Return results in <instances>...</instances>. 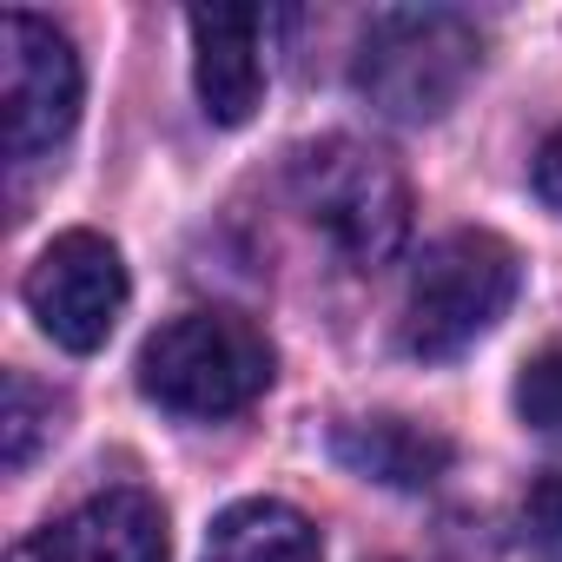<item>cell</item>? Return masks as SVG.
<instances>
[{
    "label": "cell",
    "mask_w": 562,
    "mask_h": 562,
    "mask_svg": "<svg viewBox=\"0 0 562 562\" xmlns=\"http://www.w3.org/2000/svg\"><path fill=\"white\" fill-rule=\"evenodd\" d=\"M271 384V345L238 312H186L139 351V391L172 417H232Z\"/></svg>",
    "instance_id": "1"
},
{
    "label": "cell",
    "mask_w": 562,
    "mask_h": 562,
    "mask_svg": "<svg viewBox=\"0 0 562 562\" xmlns=\"http://www.w3.org/2000/svg\"><path fill=\"white\" fill-rule=\"evenodd\" d=\"M476 34L470 21L443 14V8H404V14H378L358 41V93L384 113V120H404V126H424V120H443L470 74H476Z\"/></svg>",
    "instance_id": "2"
},
{
    "label": "cell",
    "mask_w": 562,
    "mask_h": 562,
    "mask_svg": "<svg viewBox=\"0 0 562 562\" xmlns=\"http://www.w3.org/2000/svg\"><path fill=\"white\" fill-rule=\"evenodd\" d=\"M522 265L496 232H450L424 251L404 292V351L417 358H457L476 338L503 325L516 305Z\"/></svg>",
    "instance_id": "3"
},
{
    "label": "cell",
    "mask_w": 562,
    "mask_h": 562,
    "mask_svg": "<svg viewBox=\"0 0 562 562\" xmlns=\"http://www.w3.org/2000/svg\"><path fill=\"white\" fill-rule=\"evenodd\" d=\"M292 186H299V205L305 218L358 265V271H378L397 258V245L411 238V186L404 172L364 146V139H318L299 153L292 166Z\"/></svg>",
    "instance_id": "4"
},
{
    "label": "cell",
    "mask_w": 562,
    "mask_h": 562,
    "mask_svg": "<svg viewBox=\"0 0 562 562\" xmlns=\"http://www.w3.org/2000/svg\"><path fill=\"white\" fill-rule=\"evenodd\" d=\"M0 120L14 159H47L80 120V54L41 14L0 21Z\"/></svg>",
    "instance_id": "5"
},
{
    "label": "cell",
    "mask_w": 562,
    "mask_h": 562,
    "mask_svg": "<svg viewBox=\"0 0 562 562\" xmlns=\"http://www.w3.org/2000/svg\"><path fill=\"white\" fill-rule=\"evenodd\" d=\"M21 292H27L34 325L60 351L87 358V351H100L113 338V325L126 312V265H120V251L100 232H60L34 258V271H27Z\"/></svg>",
    "instance_id": "6"
},
{
    "label": "cell",
    "mask_w": 562,
    "mask_h": 562,
    "mask_svg": "<svg viewBox=\"0 0 562 562\" xmlns=\"http://www.w3.org/2000/svg\"><path fill=\"white\" fill-rule=\"evenodd\" d=\"M14 562H166V516L139 490H106L27 536Z\"/></svg>",
    "instance_id": "7"
},
{
    "label": "cell",
    "mask_w": 562,
    "mask_h": 562,
    "mask_svg": "<svg viewBox=\"0 0 562 562\" xmlns=\"http://www.w3.org/2000/svg\"><path fill=\"white\" fill-rule=\"evenodd\" d=\"M186 27H192V87H199L205 120L245 126L265 87V67H258L265 14L258 8H192Z\"/></svg>",
    "instance_id": "8"
},
{
    "label": "cell",
    "mask_w": 562,
    "mask_h": 562,
    "mask_svg": "<svg viewBox=\"0 0 562 562\" xmlns=\"http://www.w3.org/2000/svg\"><path fill=\"white\" fill-rule=\"evenodd\" d=\"M338 463H351L358 476L371 483H391V490H424L450 470V437L411 424V417H358V424H338L331 437Z\"/></svg>",
    "instance_id": "9"
},
{
    "label": "cell",
    "mask_w": 562,
    "mask_h": 562,
    "mask_svg": "<svg viewBox=\"0 0 562 562\" xmlns=\"http://www.w3.org/2000/svg\"><path fill=\"white\" fill-rule=\"evenodd\" d=\"M325 542L305 509L278 496H245L205 529V562H318Z\"/></svg>",
    "instance_id": "10"
},
{
    "label": "cell",
    "mask_w": 562,
    "mask_h": 562,
    "mask_svg": "<svg viewBox=\"0 0 562 562\" xmlns=\"http://www.w3.org/2000/svg\"><path fill=\"white\" fill-rule=\"evenodd\" d=\"M54 391H41L27 371H8V411H0V457H8V470H21L41 437H54Z\"/></svg>",
    "instance_id": "11"
},
{
    "label": "cell",
    "mask_w": 562,
    "mask_h": 562,
    "mask_svg": "<svg viewBox=\"0 0 562 562\" xmlns=\"http://www.w3.org/2000/svg\"><path fill=\"white\" fill-rule=\"evenodd\" d=\"M516 411H522L529 424H542V430H562V351H549V358H536V364L522 371Z\"/></svg>",
    "instance_id": "12"
},
{
    "label": "cell",
    "mask_w": 562,
    "mask_h": 562,
    "mask_svg": "<svg viewBox=\"0 0 562 562\" xmlns=\"http://www.w3.org/2000/svg\"><path fill=\"white\" fill-rule=\"evenodd\" d=\"M522 529L542 549V562H562V476H542L522 503Z\"/></svg>",
    "instance_id": "13"
},
{
    "label": "cell",
    "mask_w": 562,
    "mask_h": 562,
    "mask_svg": "<svg viewBox=\"0 0 562 562\" xmlns=\"http://www.w3.org/2000/svg\"><path fill=\"white\" fill-rule=\"evenodd\" d=\"M536 192H542V205L562 212V133H549V146L536 153Z\"/></svg>",
    "instance_id": "14"
}]
</instances>
